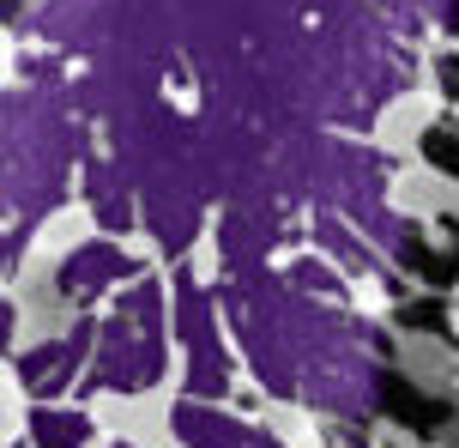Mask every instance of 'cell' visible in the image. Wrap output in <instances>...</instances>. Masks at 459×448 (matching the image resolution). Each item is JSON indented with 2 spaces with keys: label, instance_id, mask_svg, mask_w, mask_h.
<instances>
[{
  "label": "cell",
  "instance_id": "obj_1",
  "mask_svg": "<svg viewBox=\"0 0 459 448\" xmlns=\"http://www.w3.org/2000/svg\"><path fill=\"white\" fill-rule=\"evenodd\" d=\"M381 412H387V418H399L405 430H423V436H436V430L454 418V406L436 400V394H423V388H411L399 370H393V376H381Z\"/></svg>",
  "mask_w": 459,
  "mask_h": 448
},
{
  "label": "cell",
  "instance_id": "obj_2",
  "mask_svg": "<svg viewBox=\"0 0 459 448\" xmlns=\"http://www.w3.org/2000/svg\"><path fill=\"white\" fill-rule=\"evenodd\" d=\"M405 260L417 267V279H429V285H454V273H459V249H454V255H436V249L411 242V249H405Z\"/></svg>",
  "mask_w": 459,
  "mask_h": 448
},
{
  "label": "cell",
  "instance_id": "obj_3",
  "mask_svg": "<svg viewBox=\"0 0 459 448\" xmlns=\"http://www.w3.org/2000/svg\"><path fill=\"white\" fill-rule=\"evenodd\" d=\"M423 158L436 170H447V176H459V134L454 127H429L423 134Z\"/></svg>",
  "mask_w": 459,
  "mask_h": 448
},
{
  "label": "cell",
  "instance_id": "obj_4",
  "mask_svg": "<svg viewBox=\"0 0 459 448\" xmlns=\"http://www.w3.org/2000/svg\"><path fill=\"white\" fill-rule=\"evenodd\" d=\"M399 321L417 328V333H447V309H441V303H405V309H399Z\"/></svg>",
  "mask_w": 459,
  "mask_h": 448
},
{
  "label": "cell",
  "instance_id": "obj_5",
  "mask_svg": "<svg viewBox=\"0 0 459 448\" xmlns=\"http://www.w3.org/2000/svg\"><path fill=\"white\" fill-rule=\"evenodd\" d=\"M441 79H447V92L459 97V61H447V67H441Z\"/></svg>",
  "mask_w": 459,
  "mask_h": 448
},
{
  "label": "cell",
  "instance_id": "obj_6",
  "mask_svg": "<svg viewBox=\"0 0 459 448\" xmlns=\"http://www.w3.org/2000/svg\"><path fill=\"white\" fill-rule=\"evenodd\" d=\"M454 37H459V0H454Z\"/></svg>",
  "mask_w": 459,
  "mask_h": 448
}]
</instances>
